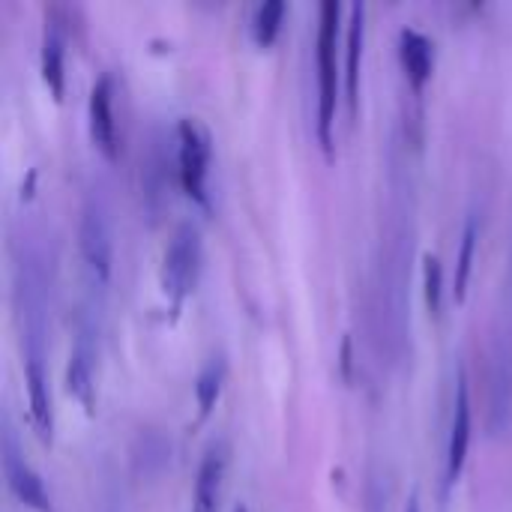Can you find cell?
<instances>
[{
    "label": "cell",
    "instance_id": "cell-1",
    "mask_svg": "<svg viewBox=\"0 0 512 512\" xmlns=\"http://www.w3.org/2000/svg\"><path fill=\"white\" fill-rule=\"evenodd\" d=\"M339 15L336 0H324L318 9V141L324 150H333V123L339 102Z\"/></svg>",
    "mask_w": 512,
    "mask_h": 512
},
{
    "label": "cell",
    "instance_id": "cell-2",
    "mask_svg": "<svg viewBox=\"0 0 512 512\" xmlns=\"http://www.w3.org/2000/svg\"><path fill=\"white\" fill-rule=\"evenodd\" d=\"M198 270H201V231L195 222H183V225H177V231L168 240V249L162 258V273H159L162 291L168 294L174 309H180V303L195 288Z\"/></svg>",
    "mask_w": 512,
    "mask_h": 512
},
{
    "label": "cell",
    "instance_id": "cell-3",
    "mask_svg": "<svg viewBox=\"0 0 512 512\" xmlns=\"http://www.w3.org/2000/svg\"><path fill=\"white\" fill-rule=\"evenodd\" d=\"M177 162H180V180L189 198L207 207V168L213 156V138L210 129L198 117H183L177 123Z\"/></svg>",
    "mask_w": 512,
    "mask_h": 512
},
{
    "label": "cell",
    "instance_id": "cell-4",
    "mask_svg": "<svg viewBox=\"0 0 512 512\" xmlns=\"http://www.w3.org/2000/svg\"><path fill=\"white\" fill-rule=\"evenodd\" d=\"M78 246L81 255L87 261V267L99 276L108 279L111 276V225H108V210L102 204L99 195H87L84 207H81V222H78Z\"/></svg>",
    "mask_w": 512,
    "mask_h": 512
},
{
    "label": "cell",
    "instance_id": "cell-5",
    "mask_svg": "<svg viewBox=\"0 0 512 512\" xmlns=\"http://www.w3.org/2000/svg\"><path fill=\"white\" fill-rule=\"evenodd\" d=\"M3 471H6V483H9L12 495H15L21 504H27V507H33V510L39 512L51 510V498H48V492H45L42 477H39V474L33 471V465L21 456V450L15 447L12 435H6V441H3Z\"/></svg>",
    "mask_w": 512,
    "mask_h": 512
},
{
    "label": "cell",
    "instance_id": "cell-6",
    "mask_svg": "<svg viewBox=\"0 0 512 512\" xmlns=\"http://www.w3.org/2000/svg\"><path fill=\"white\" fill-rule=\"evenodd\" d=\"M87 120H90V138L93 144L114 159L117 156V120H114V84L111 75H99L90 99H87Z\"/></svg>",
    "mask_w": 512,
    "mask_h": 512
},
{
    "label": "cell",
    "instance_id": "cell-7",
    "mask_svg": "<svg viewBox=\"0 0 512 512\" xmlns=\"http://www.w3.org/2000/svg\"><path fill=\"white\" fill-rule=\"evenodd\" d=\"M228 468V444L213 441L198 465L195 474V489H192V512H219V498H222V480Z\"/></svg>",
    "mask_w": 512,
    "mask_h": 512
},
{
    "label": "cell",
    "instance_id": "cell-8",
    "mask_svg": "<svg viewBox=\"0 0 512 512\" xmlns=\"http://www.w3.org/2000/svg\"><path fill=\"white\" fill-rule=\"evenodd\" d=\"M471 447V393H468V378L459 372L456 381V402H453V423H450V441H447V480L456 483Z\"/></svg>",
    "mask_w": 512,
    "mask_h": 512
},
{
    "label": "cell",
    "instance_id": "cell-9",
    "mask_svg": "<svg viewBox=\"0 0 512 512\" xmlns=\"http://www.w3.org/2000/svg\"><path fill=\"white\" fill-rule=\"evenodd\" d=\"M24 381H27V399H30V417L42 441H51L54 429V411H51V396H48V378L42 369L39 345L27 348V366H24Z\"/></svg>",
    "mask_w": 512,
    "mask_h": 512
},
{
    "label": "cell",
    "instance_id": "cell-10",
    "mask_svg": "<svg viewBox=\"0 0 512 512\" xmlns=\"http://www.w3.org/2000/svg\"><path fill=\"white\" fill-rule=\"evenodd\" d=\"M399 57H402V66H405L408 84L414 90H423L426 81L432 78V66H435L432 39L417 27H402L399 30Z\"/></svg>",
    "mask_w": 512,
    "mask_h": 512
},
{
    "label": "cell",
    "instance_id": "cell-11",
    "mask_svg": "<svg viewBox=\"0 0 512 512\" xmlns=\"http://www.w3.org/2000/svg\"><path fill=\"white\" fill-rule=\"evenodd\" d=\"M93 360H96V348L90 342V333H78L75 345H72V354H69V366H66V384H69V393L87 411H93V405H96Z\"/></svg>",
    "mask_w": 512,
    "mask_h": 512
},
{
    "label": "cell",
    "instance_id": "cell-12",
    "mask_svg": "<svg viewBox=\"0 0 512 512\" xmlns=\"http://www.w3.org/2000/svg\"><path fill=\"white\" fill-rule=\"evenodd\" d=\"M363 36H366V6L354 3L348 18V39H345V99L351 117H357L360 105V63H363Z\"/></svg>",
    "mask_w": 512,
    "mask_h": 512
},
{
    "label": "cell",
    "instance_id": "cell-13",
    "mask_svg": "<svg viewBox=\"0 0 512 512\" xmlns=\"http://www.w3.org/2000/svg\"><path fill=\"white\" fill-rule=\"evenodd\" d=\"M42 78L48 84V90L54 93V99L63 96V84H66V72H63V33L57 21L45 24V36H42Z\"/></svg>",
    "mask_w": 512,
    "mask_h": 512
},
{
    "label": "cell",
    "instance_id": "cell-14",
    "mask_svg": "<svg viewBox=\"0 0 512 512\" xmlns=\"http://www.w3.org/2000/svg\"><path fill=\"white\" fill-rule=\"evenodd\" d=\"M477 237H480L477 216H468L465 231H462V240H459V255H456V279H453V294H456V300H462L465 291H468L471 264H474V252H477Z\"/></svg>",
    "mask_w": 512,
    "mask_h": 512
},
{
    "label": "cell",
    "instance_id": "cell-15",
    "mask_svg": "<svg viewBox=\"0 0 512 512\" xmlns=\"http://www.w3.org/2000/svg\"><path fill=\"white\" fill-rule=\"evenodd\" d=\"M222 381H225V357L219 354L204 363V369L198 372V381H195V399H198L201 414H210V408L216 405Z\"/></svg>",
    "mask_w": 512,
    "mask_h": 512
},
{
    "label": "cell",
    "instance_id": "cell-16",
    "mask_svg": "<svg viewBox=\"0 0 512 512\" xmlns=\"http://www.w3.org/2000/svg\"><path fill=\"white\" fill-rule=\"evenodd\" d=\"M285 18V3L282 0H264L255 15H252V33L261 45H270L279 33V24Z\"/></svg>",
    "mask_w": 512,
    "mask_h": 512
},
{
    "label": "cell",
    "instance_id": "cell-17",
    "mask_svg": "<svg viewBox=\"0 0 512 512\" xmlns=\"http://www.w3.org/2000/svg\"><path fill=\"white\" fill-rule=\"evenodd\" d=\"M444 267H441V258L438 255H426L423 258V288H426V306L432 315L441 312V300H444Z\"/></svg>",
    "mask_w": 512,
    "mask_h": 512
},
{
    "label": "cell",
    "instance_id": "cell-18",
    "mask_svg": "<svg viewBox=\"0 0 512 512\" xmlns=\"http://www.w3.org/2000/svg\"><path fill=\"white\" fill-rule=\"evenodd\" d=\"M405 512H420V501H417V495L408 501V507H405Z\"/></svg>",
    "mask_w": 512,
    "mask_h": 512
},
{
    "label": "cell",
    "instance_id": "cell-19",
    "mask_svg": "<svg viewBox=\"0 0 512 512\" xmlns=\"http://www.w3.org/2000/svg\"><path fill=\"white\" fill-rule=\"evenodd\" d=\"M234 512H246V507H243V504H240V507H237V510Z\"/></svg>",
    "mask_w": 512,
    "mask_h": 512
}]
</instances>
